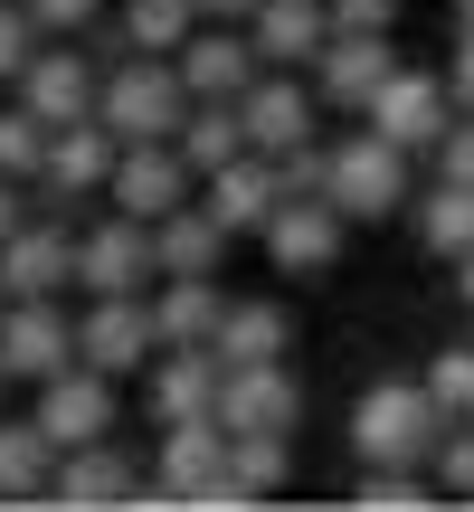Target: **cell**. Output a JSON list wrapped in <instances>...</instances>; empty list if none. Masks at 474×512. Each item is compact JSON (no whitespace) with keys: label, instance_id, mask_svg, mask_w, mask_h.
<instances>
[{"label":"cell","instance_id":"7bdbcfd3","mask_svg":"<svg viewBox=\"0 0 474 512\" xmlns=\"http://www.w3.org/2000/svg\"><path fill=\"white\" fill-rule=\"evenodd\" d=\"M456 29H474V0H456Z\"/></svg>","mask_w":474,"mask_h":512},{"label":"cell","instance_id":"d590c367","mask_svg":"<svg viewBox=\"0 0 474 512\" xmlns=\"http://www.w3.org/2000/svg\"><path fill=\"white\" fill-rule=\"evenodd\" d=\"M29 10H38V29H48V38H86L95 19H105V0H29Z\"/></svg>","mask_w":474,"mask_h":512},{"label":"cell","instance_id":"277c9868","mask_svg":"<svg viewBox=\"0 0 474 512\" xmlns=\"http://www.w3.org/2000/svg\"><path fill=\"white\" fill-rule=\"evenodd\" d=\"M10 95L38 114V124H86V114L105 105V57H95L86 38H48V48L29 57V76H19Z\"/></svg>","mask_w":474,"mask_h":512},{"label":"cell","instance_id":"836d02e7","mask_svg":"<svg viewBox=\"0 0 474 512\" xmlns=\"http://www.w3.org/2000/svg\"><path fill=\"white\" fill-rule=\"evenodd\" d=\"M427 475H437V494L474 503V418H446V437H437V456H427Z\"/></svg>","mask_w":474,"mask_h":512},{"label":"cell","instance_id":"60d3db41","mask_svg":"<svg viewBox=\"0 0 474 512\" xmlns=\"http://www.w3.org/2000/svg\"><path fill=\"white\" fill-rule=\"evenodd\" d=\"M266 0H200V19H256Z\"/></svg>","mask_w":474,"mask_h":512},{"label":"cell","instance_id":"2e32d148","mask_svg":"<svg viewBox=\"0 0 474 512\" xmlns=\"http://www.w3.org/2000/svg\"><path fill=\"white\" fill-rule=\"evenodd\" d=\"M29 418L57 437V456H67V446H95V437H114V380L76 361V370H57V380H38Z\"/></svg>","mask_w":474,"mask_h":512},{"label":"cell","instance_id":"7402d4cb","mask_svg":"<svg viewBox=\"0 0 474 512\" xmlns=\"http://www.w3.org/2000/svg\"><path fill=\"white\" fill-rule=\"evenodd\" d=\"M256 57L266 67H313V57L332 48V0H266V10L247 19Z\"/></svg>","mask_w":474,"mask_h":512},{"label":"cell","instance_id":"f1b7e54d","mask_svg":"<svg viewBox=\"0 0 474 512\" xmlns=\"http://www.w3.org/2000/svg\"><path fill=\"white\" fill-rule=\"evenodd\" d=\"M219 370H247V361H285V313L275 304H228V323H219Z\"/></svg>","mask_w":474,"mask_h":512},{"label":"cell","instance_id":"4316f807","mask_svg":"<svg viewBox=\"0 0 474 512\" xmlns=\"http://www.w3.org/2000/svg\"><path fill=\"white\" fill-rule=\"evenodd\" d=\"M181 152H190V171H219V162H237V152H256V143H247V114H237V95H200V105H190Z\"/></svg>","mask_w":474,"mask_h":512},{"label":"cell","instance_id":"603a6c76","mask_svg":"<svg viewBox=\"0 0 474 512\" xmlns=\"http://www.w3.org/2000/svg\"><path fill=\"white\" fill-rule=\"evenodd\" d=\"M152 323H162V342H219V323H228L219 275H162L152 285Z\"/></svg>","mask_w":474,"mask_h":512},{"label":"cell","instance_id":"e575fe53","mask_svg":"<svg viewBox=\"0 0 474 512\" xmlns=\"http://www.w3.org/2000/svg\"><path fill=\"white\" fill-rule=\"evenodd\" d=\"M427 389H437L446 418H474V342H446L437 361H427Z\"/></svg>","mask_w":474,"mask_h":512},{"label":"cell","instance_id":"9a60e30c","mask_svg":"<svg viewBox=\"0 0 474 512\" xmlns=\"http://www.w3.org/2000/svg\"><path fill=\"white\" fill-rule=\"evenodd\" d=\"M342 238H351V219L332 200H285L266 219V266L275 275H332L342 266Z\"/></svg>","mask_w":474,"mask_h":512},{"label":"cell","instance_id":"7a4b0ae2","mask_svg":"<svg viewBox=\"0 0 474 512\" xmlns=\"http://www.w3.org/2000/svg\"><path fill=\"white\" fill-rule=\"evenodd\" d=\"M190 76H181V57H124V67H105V124L124 133V143H181V124H190Z\"/></svg>","mask_w":474,"mask_h":512},{"label":"cell","instance_id":"1f68e13d","mask_svg":"<svg viewBox=\"0 0 474 512\" xmlns=\"http://www.w3.org/2000/svg\"><path fill=\"white\" fill-rule=\"evenodd\" d=\"M48 133H57V124H38V114L10 95V105H0V171H10V181H38V162H48Z\"/></svg>","mask_w":474,"mask_h":512},{"label":"cell","instance_id":"8d00e7d4","mask_svg":"<svg viewBox=\"0 0 474 512\" xmlns=\"http://www.w3.org/2000/svg\"><path fill=\"white\" fill-rule=\"evenodd\" d=\"M437 181H474V114H456L437 143Z\"/></svg>","mask_w":474,"mask_h":512},{"label":"cell","instance_id":"83f0119b","mask_svg":"<svg viewBox=\"0 0 474 512\" xmlns=\"http://www.w3.org/2000/svg\"><path fill=\"white\" fill-rule=\"evenodd\" d=\"M418 247L427 256H456L474 247V181H437V190H418Z\"/></svg>","mask_w":474,"mask_h":512},{"label":"cell","instance_id":"5b68a950","mask_svg":"<svg viewBox=\"0 0 474 512\" xmlns=\"http://www.w3.org/2000/svg\"><path fill=\"white\" fill-rule=\"evenodd\" d=\"M152 351H162L152 294H86V313H76V361L86 370L124 380V370H152Z\"/></svg>","mask_w":474,"mask_h":512},{"label":"cell","instance_id":"d6986e66","mask_svg":"<svg viewBox=\"0 0 474 512\" xmlns=\"http://www.w3.org/2000/svg\"><path fill=\"white\" fill-rule=\"evenodd\" d=\"M0 285L10 294H67L76 285V228L57 219H19L10 228V247H0Z\"/></svg>","mask_w":474,"mask_h":512},{"label":"cell","instance_id":"4dcf8cb0","mask_svg":"<svg viewBox=\"0 0 474 512\" xmlns=\"http://www.w3.org/2000/svg\"><path fill=\"white\" fill-rule=\"evenodd\" d=\"M351 503L361 512H427L437 503V475H427V465H361Z\"/></svg>","mask_w":474,"mask_h":512},{"label":"cell","instance_id":"ee69618b","mask_svg":"<svg viewBox=\"0 0 474 512\" xmlns=\"http://www.w3.org/2000/svg\"><path fill=\"white\" fill-rule=\"evenodd\" d=\"M0 313H10V285H0Z\"/></svg>","mask_w":474,"mask_h":512},{"label":"cell","instance_id":"3957f363","mask_svg":"<svg viewBox=\"0 0 474 512\" xmlns=\"http://www.w3.org/2000/svg\"><path fill=\"white\" fill-rule=\"evenodd\" d=\"M408 162H418V152H399L389 133H370V124H361L351 143H332V181H323V200L342 209L351 228H361V219H389V209L418 190V181H408Z\"/></svg>","mask_w":474,"mask_h":512},{"label":"cell","instance_id":"74e56055","mask_svg":"<svg viewBox=\"0 0 474 512\" xmlns=\"http://www.w3.org/2000/svg\"><path fill=\"white\" fill-rule=\"evenodd\" d=\"M332 29H399V0H332Z\"/></svg>","mask_w":474,"mask_h":512},{"label":"cell","instance_id":"f6af8a7d","mask_svg":"<svg viewBox=\"0 0 474 512\" xmlns=\"http://www.w3.org/2000/svg\"><path fill=\"white\" fill-rule=\"evenodd\" d=\"M0 380H10V361H0Z\"/></svg>","mask_w":474,"mask_h":512},{"label":"cell","instance_id":"4fadbf2b","mask_svg":"<svg viewBox=\"0 0 474 512\" xmlns=\"http://www.w3.org/2000/svg\"><path fill=\"white\" fill-rule=\"evenodd\" d=\"M237 114H247L256 152H294V143H313V124H323V95L304 86V67H266L247 95H237Z\"/></svg>","mask_w":474,"mask_h":512},{"label":"cell","instance_id":"f35d334b","mask_svg":"<svg viewBox=\"0 0 474 512\" xmlns=\"http://www.w3.org/2000/svg\"><path fill=\"white\" fill-rule=\"evenodd\" d=\"M446 86H456V114H474V29H456V57H446Z\"/></svg>","mask_w":474,"mask_h":512},{"label":"cell","instance_id":"5bb4252c","mask_svg":"<svg viewBox=\"0 0 474 512\" xmlns=\"http://www.w3.org/2000/svg\"><path fill=\"white\" fill-rule=\"evenodd\" d=\"M143 494H152V475L114 437L67 446V456H57V484H48V503H67V512H105V503H143Z\"/></svg>","mask_w":474,"mask_h":512},{"label":"cell","instance_id":"ac0fdd59","mask_svg":"<svg viewBox=\"0 0 474 512\" xmlns=\"http://www.w3.org/2000/svg\"><path fill=\"white\" fill-rule=\"evenodd\" d=\"M181 76H190V95H247L256 76H266L247 19H200V29L181 38Z\"/></svg>","mask_w":474,"mask_h":512},{"label":"cell","instance_id":"b9f144b4","mask_svg":"<svg viewBox=\"0 0 474 512\" xmlns=\"http://www.w3.org/2000/svg\"><path fill=\"white\" fill-rule=\"evenodd\" d=\"M456 294H465V304H474V247L456 256Z\"/></svg>","mask_w":474,"mask_h":512},{"label":"cell","instance_id":"8992f818","mask_svg":"<svg viewBox=\"0 0 474 512\" xmlns=\"http://www.w3.org/2000/svg\"><path fill=\"white\" fill-rule=\"evenodd\" d=\"M114 162H124V133H114L105 114L57 124V133H48V162H38V181H29V200H38V209H76L86 190L114 181Z\"/></svg>","mask_w":474,"mask_h":512},{"label":"cell","instance_id":"ba28073f","mask_svg":"<svg viewBox=\"0 0 474 512\" xmlns=\"http://www.w3.org/2000/svg\"><path fill=\"white\" fill-rule=\"evenodd\" d=\"M0 361H10V380H57V370H76V313L57 304V294H10V313H0Z\"/></svg>","mask_w":474,"mask_h":512},{"label":"cell","instance_id":"7c38bea8","mask_svg":"<svg viewBox=\"0 0 474 512\" xmlns=\"http://www.w3.org/2000/svg\"><path fill=\"white\" fill-rule=\"evenodd\" d=\"M200 209L228 228V238H266V219L285 209V171H275V152H237V162L200 171Z\"/></svg>","mask_w":474,"mask_h":512},{"label":"cell","instance_id":"ffe728a7","mask_svg":"<svg viewBox=\"0 0 474 512\" xmlns=\"http://www.w3.org/2000/svg\"><path fill=\"white\" fill-rule=\"evenodd\" d=\"M143 380H152V418L171 427V418H219V380L228 370H219L209 342H162Z\"/></svg>","mask_w":474,"mask_h":512},{"label":"cell","instance_id":"484cf974","mask_svg":"<svg viewBox=\"0 0 474 512\" xmlns=\"http://www.w3.org/2000/svg\"><path fill=\"white\" fill-rule=\"evenodd\" d=\"M114 29L133 57H181V38L200 29V0H114Z\"/></svg>","mask_w":474,"mask_h":512},{"label":"cell","instance_id":"d4e9b609","mask_svg":"<svg viewBox=\"0 0 474 512\" xmlns=\"http://www.w3.org/2000/svg\"><path fill=\"white\" fill-rule=\"evenodd\" d=\"M152 256H162V275H219L228 228L190 200V209H171V219H152Z\"/></svg>","mask_w":474,"mask_h":512},{"label":"cell","instance_id":"6da1fadb","mask_svg":"<svg viewBox=\"0 0 474 512\" xmlns=\"http://www.w3.org/2000/svg\"><path fill=\"white\" fill-rule=\"evenodd\" d=\"M437 437H446V408H437L427 380H380L351 408V456L361 465H427Z\"/></svg>","mask_w":474,"mask_h":512},{"label":"cell","instance_id":"f546056e","mask_svg":"<svg viewBox=\"0 0 474 512\" xmlns=\"http://www.w3.org/2000/svg\"><path fill=\"white\" fill-rule=\"evenodd\" d=\"M228 475L247 484L256 503H266V494H285V475H294V446H285V427H247V437H228Z\"/></svg>","mask_w":474,"mask_h":512},{"label":"cell","instance_id":"e0dca14e","mask_svg":"<svg viewBox=\"0 0 474 512\" xmlns=\"http://www.w3.org/2000/svg\"><path fill=\"white\" fill-rule=\"evenodd\" d=\"M209 475H228V427L219 418H171L152 446V494L143 503H190Z\"/></svg>","mask_w":474,"mask_h":512},{"label":"cell","instance_id":"ab89813d","mask_svg":"<svg viewBox=\"0 0 474 512\" xmlns=\"http://www.w3.org/2000/svg\"><path fill=\"white\" fill-rule=\"evenodd\" d=\"M19 219H29V181H10V171H0V247H10Z\"/></svg>","mask_w":474,"mask_h":512},{"label":"cell","instance_id":"30bf717a","mask_svg":"<svg viewBox=\"0 0 474 512\" xmlns=\"http://www.w3.org/2000/svg\"><path fill=\"white\" fill-rule=\"evenodd\" d=\"M105 200L124 209V219H171V209L200 200V171H190L181 143H124V162H114Z\"/></svg>","mask_w":474,"mask_h":512},{"label":"cell","instance_id":"8fae6325","mask_svg":"<svg viewBox=\"0 0 474 512\" xmlns=\"http://www.w3.org/2000/svg\"><path fill=\"white\" fill-rule=\"evenodd\" d=\"M399 76V48H389V29H332V48L313 57V95H323V114H370V95Z\"/></svg>","mask_w":474,"mask_h":512},{"label":"cell","instance_id":"cb8c5ba5","mask_svg":"<svg viewBox=\"0 0 474 512\" xmlns=\"http://www.w3.org/2000/svg\"><path fill=\"white\" fill-rule=\"evenodd\" d=\"M57 484V437L38 418H0V503H48Z\"/></svg>","mask_w":474,"mask_h":512},{"label":"cell","instance_id":"d6a6232c","mask_svg":"<svg viewBox=\"0 0 474 512\" xmlns=\"http://www.w3.org/2000/svg\"><path fill=\"white\" fill-rule=\"evenodd\" d=\"M38 48H48V29H38V10H29V0H0V86H19Z\"/></svg>","mask_w":474,"mask_h":512},{"label":"cell","instance_id":"52a82bcc","mask_svg":"<svg viewBox=\"0 0 474 512\" xmlns=\"http://www.w3.org/2000/svg\"><path fill=\"white\" fill-rule=\"evenodd\" d=\"M162 256H152V219L114 209L105 228H76V294H152Z\"/></svg>","mask_w":474,"mask_h":512},{"label":"cell","instance_id":"9c48e42d","mask_svg":"<svg viewBox=\"0 0 474 512\" xmlns=\"http://www.w3.org/2000/svg\"><path fill=\"white\" fill-rule=\"evenodd\" d=\"M361 124H370V133H389L399 152H437V143H446V124H456V86H446V76H427V67H399L380 95H370Z\"/></svg>","mask_w":474,"mask_h":512},{"label":"cell","instance_id":"44dd1931","mask_svg":"<svg viewBox=\"0 0 474 512\" xmlns=\"http://www.w3.org/2000/svg\"><path fill=\"white\" fill-rule=\"evenodd\" d=\"M294 418H304V389H294L285 361H247V370L219 380V427L228 437H247V427H285L294 437Z\"/></svg>","mask_w":474,"mask_h":512}]
</instances>
